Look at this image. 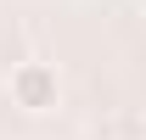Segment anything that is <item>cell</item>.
Returning a JSON list of instances; mask_svg holds the SVG:
<instances>
[{"mask_svg":"<svg viewBox=\"0 0 146 140\" xmlns=\"http://www.w3.org/2000/svg\"><path fill=\"white\" fill-rule=\"evenodd\" d=\"M6 95H11L17 112L45 118V112L62 106V73H56L51 62H17V67L6 73Z\"/></svg>","mask_w":146,"mask_h":140,"instance_id":"obj_1","label":"cell"},{"mask_svg":"<svg viewBox=\"0 0 146 140\" xmlns=\"http://www.w3.org/2000/svg\"><path fill=\"white\" fill-rule=\"evenodd\" d=\"M141 11H146V0H141Z\"/></svg>","mask_w":146,"mask_h":140,"instance_id":"obj_2","label":"cell"}]
</instances>
